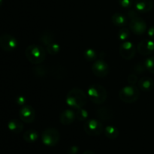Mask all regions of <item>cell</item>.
<instances>
[{
	"mask_svg": "<svg viewBox=\"0 0 154 154\" xmlns=\"http://www.w3.org/2000/svg\"><path fill=\"white\" fill-rule=\"evenodd\" d=\"M66 102L69 107L78 109L85 106L87 102V96L80 88H74L68 93Z\"/></svg>",
	"mask_w": 154,
	"mask_h": 154,
	"instance_id": "6da1fadb",
	"label": "cell"
},
{
	"mask_svg": "<svg viewBox=\"0 0 154 154\" xmlns=\"http://www.w3.org/2000/svg\"><path fill=\"white\" fill-rule=\"evenodd\" d=\"M27 60L34 65H39L45 61L47 51L43 47L37 45H31L26 48L25 51Z\"/></svg>",
	"mask_w": 154,
	"mask_h": 154,
	"instance_id": "7a4b0ae2",
	"label": "cell"
},
{
	"mask_svg": "<svg viewBox=\"0 0 154 154\" xmlns=\"http://www.w3.org/2000/svg\"><path fill=\"white\" fill-rule=\"evenodd\" d=\"M87 95L90 101L96 105H101L106 101L108 97L107 90L99 84H92L88 89Z\"/></svg>",
	"mask_w": 154,
	"mask_h": 154,
	"instance_id": "3957f363",
	"label": "cell"
},
{
	"mask_svg": "<svg viewBox=\"0 0 154 154\" xmlns=\"http://www.w3.org/2000/svg\"><path fill=\"white\" fill-rule=\"evenodd\" d=\"M140 96V92L135 85H129L123 87L119 92V98L122 102L132 104L136 102Z\"/></svg>",
	"mask_w": 154,
	"mask_h": 154,
	"instance_id": "277c9868",
	"label": "cell"
},
{
	"mask_svg": "<svg viewBox=\"0 0 154 154\" xmlns=\"http://www.w3.org/2000/svg\"><path fill=\"white\" fill-rule=\"evenodd\" d=\"M60 134L55 128H48L45 129L42 134V141L45 145L48 147H54L59 143Z\"/></svg>",
	"mask_w": 154,
	"mask_h": 154,
	"instance_id": "5b68a950",
	"label": "cell"
},
{
	"mask_svg": "<svg viewBox=\"0 0 154 154\" xmlns=\"http://www.w3.org/2000/svg\"><path fill=\"white\" fill-rule=\"evenodd\" d=\"M84 130L90 136H99L104 131V127L99 120L90 119L84 123Z\"/></svg>",
	"mask_w": 154,
	"mask_h": 154,
	"instance_id": "8992f818",
	"label": "cell"
},
{
	"mask_svg": "<svg viewBox=\"0 0 154 154\" xmlns=\"http://www.w3.org/2000/svg\"><path fill=\"white\" fill-rule=\"evenodd\" d=\"M129 29L135 35H141L147 30V24L145 20L138 15L131 19L129 23Z\"/></svg>",
	"mask_w": 154,
	"mask_h": 154,
	"instance_id": "52a82bcc",
	"label": "cell"
},
{
	"mask_svg": "<svg viewBox=\"0 0 154 154\" xmlns=\"http://www.w3.org/2000/svg\"><path fill=\"white\" fill-rule=\"evenodd\" d=\"M17 45V40L11 35L3 34L0 36V48L4 51L11 52L16 49Z\"/></svg>",
	"mask_w": 154,
	"mask_h": 154,
	"instance_id": "ba28073f",
	"label": "cell"
},
{
	"mask_svg": "<svg viewBox=\"0 0 154 154\" xmlns=\"http://www.w3.org/2000/svg\"><path fill=\"white\" fill-rule=\"evenodd\" d=\"M120 54L125 60H132L135 57L136 54V48L135 45L130 42H123L120 46Z\"/></svg>",
	"mask_w": 154,
	"mask_h": 154,
	"instance_id": "9c48e42d",
	"label": "cell"
},
{
	"mask_svg": "<svg viewBox=\"0 0 154 154\" xmlns=\"http://www.w3.org/2000/svg\"><path fill=\"white\" fill-rule=\"evenodd\" d=\"M92 71L98 78H105L109 73V66L103 60H96L92 66Z\"/></svg>",
	"mask_w": 154,
	"mask_h": 154,
	"instance_id": "30bf717a",
	"label": "cell"
},
{
	"mask_svg": "<svg viewBox=\"0 0 154 154\" xmlns=\"http://www.w3.org/2000/svg\"><path fill=\"white\" fill-rule=\"evenodd\" d=\"M19 117L24 123H31L35 119V111L30 105H23L19 111Z\"/></svg>",
	"mask_w": 154,
	"mask_h": 154,
	"instance_id": "8fae6325",
	"label": "cell"
},
{
	"mask_svg": "<svg viewBox=\"0 0 154 154\" xmlns=\"http://www.w3.org/2000/svg\"><path fill=\"white\" fill-rule=\"evenodd\" d=\"M138 52L144 56L150 55L154 52V42L152 40H142L137 47Z\"/></svg>",
	"mask_w": 154,
	"mask_h": 154,
	"instance_id": "7c38bea8",
	"label": "cell"
},
{
	"mask_svg": "<svg viewBox=\"0 0 154 154\" xmlns=\"http://www.w3.org/2000/svg\"><path fill=\"white\" fill-rule=\"evenodd\" d=\"M135 10L140 13H147L153 8V0H135Z\"/></svg>",
	"mask_w": 154,
	"mask_h": 154,
	"instance_id": "4fadbf2b",
	"label": "cell"
},
{
	"mask_svg": "<svg viewBox=\"0 0 154 154\" xmlns=\"http://www.w3.org/2000/svg\"><path fill=\"white\" fill-rule=\"evenodd\" d=\"M76 119L75 112L72 110L67 109L63 111L60 115V121L64 126L71 125Z\"/></svg>",
	"mask_w": 154,
	"mask_h": 154,
	"instance_id": "5bb4252c",
	"label": "cell"
},
{
	"mask_svg": "<svg viewBox=\"0 0 154 154\" xmlns=\"http://www.w3.org/2000/svg\"><path fill=\"white\" fill-rule=\"evenodd\" d=\"M138 88L143 91H151L154 87V81L150 77H143L138 82Z\"/></svg>",
	"mask_w": 154,
	"mask_h": 154,
	"instance_id": "9a60e30c",
	"label": "cell"
},
{
	"mask_svg": "<svg viewBox=\"0 0 154 154\" xmlns=\"http://www.w3.org/2000/svg\"><path fill=\"white\" fill-rule=\"evenodd\" d=\"M96 117L102 121H109L112 120L114 114H113L112 111L110 108H106V107H102V108H99L96 111Z\"/></svg>",
	"mask_w": 154,
	"mask_h": 154,
	"instance_id": "2e32d148",
	"label": "cell"
},
{
	"mask_svg": "<svg viewBox=\"0 0 154 154\" xmlns=\"http://www.w3.org/2000/svg\"><path fill=\"white\" fill-rule=\"evenodd\" d=\"M8 128L14 133H20L24 129V126L21 121L17 119H12L8 123Z\"/></svg>",
	"mask_w": 154,
	"mask_h": 154,
	"instance_id": "e0dca14e",
	"label": "cell"
},
{
	"mask_svg": "<svg viewBox=\"0 0 154 154\" xmlns=\"http://www.w3.org/2000/svg\"><path fill=\"white\" fill-rule=\"evenodd\" d=\"M111 21L116 26L124 27L127 23V18L123 14L115 13L111 17Z\"/></svg>",
	"mask_w": 154,
	"mask_h": 154,
	"instance_id": "ac0fdd59",
	"label": "cell"
},
{
	"mask_svg": "<svg viewBox=\"0 0 154 154\" xmlns=\"http://www.w3.org/2000/svg\"><path fill=\"white\" fill-rule=\"evenodd\" d=\"M39 40H40L41 43H42L44 46L47 47L48 45H49L50 44L54 42V33L51 31H48V30L44 31L41 34Z\"/></svg>",
	"mask_w": 154,
	"mask_h": 154,
	"instance_id": "d6986e66",
	"label": "cell"
},
{
	"mask_svg": "<svg viewBox=\"0 0 154 154\" xmlns=\"http://www.w3.org/2000/svg\"><path fill=\"white\" fill-rule=\"evenodd\" d=\"M105 135L108 138L111 140L116 139L119 135V130L114 126H108L105 128Z\"/></svg>",
	"mask_w": 154,
	"mask_h": 154,
	"instance_id": "ffe728a7",
	"label": "cell"
},
{
	"mask_svg": "<svg viewBox=\"0 0 154 154\" xmlns=\"http://www.w3.org/2000/svg\"><path fill=\"white\" fill-rule=\"evenodd\" d=\"M38 138V134L35 130H33V129L26 131L23 134V139L27 143L35 142Z\"/></svg>",
	"mask_w": 154,
	"mask_h": 154,
	"instance_id": "44dd1931",
	"label": "cell"
},
{
	"mask_svg": "<svg viewBox=\"0 0 154 154\" xmlns=\"http://www.w3.org/2000/svg\"><path fill=\"white\" fill-rule=\"evenodd\" d=\"M32 72L35 76L38 77V78H43V77L46 76V75L48 74V68L42 65H39V66H36L33 68Z\"/></svg>",
	"mask_w": 154,
	"mask_h": 154,
	"instance_id": "7402d4cb",
	"label": "cell"
},
{
	"mask_svg": "<svg viewBox=\"0 0 154 154\" xmlns=\"http://www.w3.org/2000/svg\"><path fill=\"white\" fill-rule=\"evenodd\" d=\"M46 51L50 55H57L60 51V46L57 42H53L46 47Z\"/></svg>",
	"mask_w": 154,
	"mask_h": 154,
	"instance_id": "603a6c76",
	"label": "cell"
},
{
	"mask_svg": "<svg viewBox=\"0 0 154 154\" xmlns=\"http://www.w3.org/2000/svg\"><path fill=\"white\" fill-rule=\"evenodd\" d=\"M84 57L87 61L93 62L96 61V57H97V53L94 49L89 48L86 50L84 53Z\"/></svg>",
	"mask_w": 154,
	"mask_h": 154,
	"instance_id": "cb8c5ba5",
	"label": "cell"
},
{
	"mask_svg": "<svg viewBox=\"0 0 154 154\" xmlns=\"http://www.w3.org/2000/svg\"><path fill=\"white\" fill-rule=\"evenodd\" d=\"M75 115H76V119H78L79 121H85L88 118V112L87 110L84 109V108H78L75 109Z\"/></svg>",
	"mask_w": 154,
	"mask_h": 154,
	"instance_id": "d4e9b609",
	"label": "cell"
},
{
	"mask_svg": "<svg viewBox=\"0 0 154 154\" xmlns=\"http://www.w3.org/2000/svg\"><path fill=\"white\" fill-rule=\"evenodd\" d=\"M52 75L54 78L61 79L66 76V70L63 66H57L52 70Z\"/></svg>",
	"mask_w": 154,
	"mask_h": 154,
	"instance_id": "484cf974",
	"label": "cell"
},
{
	"mask_svg": "<svg viewBox=\"0 0 154 154\" xmlns=\"http://www.w3.org/2000/svg\"><path fill=\"white\" fill-rule=\"evenodd\" d=\"M130 35V31L128 29L123 27L118 32V38L122 42H126Z\"/></svg>",
	"mask_w": 154,
	"mask_h": 154,
	"instance_id": "4316f807",
	"label": "cell"
},
{
	"mask_svg": "<svg viewBox=\"0 0 154 154\" xmlns=\"http://www.w3.org/2000/svg\"><path fill=\"white\" fill-rule=\"evenodd\" d=\"M146 69L150 72V73L154 74V57H149L144 62Z\"/></svg>",
	"mask_w": 154,
	"mask_h": 154,
	"instance_id": "83f0119b",
	"label": "cell"
},
{
	"mask_svg": "<svg viewBox=\"0 0 154 154\" xmlns=\"http://www.w3.org/2000/svg\"><path fill=\"white\" fill-rule=\"evenodd\" d=\"M118 2L123 8H128L132 5L133 0H118Z\"/></svg>",
	"mask_w": 154,
	"mask_h": 154,
	"instance_id": "f1b7e54d",
	"label": "cell"
},
{
	"mask_svg": "<svg viewBox=\"0 0 154 154\" xmlns=\"http://www.w3.org/2000/svg\"><path fill=\"white\" fill-rule=\"evenodd\" d=\"M127 81L130 85H135L138 82V77H137L136 75H134V74L129 75L127 78Z\"/></svg>",
	"mask_w": 154,
	"mask_h": 154,
	"instance_id": "f546056e",
	"label": "cell"
},
{
	"mask_svg": "<svg viewBox=\"0 0 154 154\" xmlns=\"http://www.w3.org/2000/svg\"><path fill=\"white\" fill-rule=\"evenodd\" d=\"M145 69H146L145 65L144 64V66H143V65L138 63V64H137L136 66H135V72L138 74H141L144 72V70H145Z\"/></svg>",
	"mask_w": 154,
	"mask_h": 154,
	"instance_id": "4dcf8cb0",
	"label": "cell"
},
{
	"mask_svg": "<svg viewBox=\"0 0 154 154\" xmlns=\"http://www.w3.org/2000/svg\"><path fill=\"white\" fill-rule=\"evenodd\" d=\"M16 103L18 105H20V106H23V105H25V103H26L25 97L23 96H17L16 99Z\"/></svg>",
	"mask_w": 154,
	"mask_h": 154,
	"instance_id": "1f68e13d",
	"label": "cell"
},
{
	"mask_svg": "<svg viewBox=\"0 0 154 154\" xmlns=\"http://www.w3.org/2000/svg\"><path fill=\"white\" fill-rule=\"evenodd\" d=\"M78 152V147L77 146H72L68 150L67 154H77Z\"/></svg>",
	"mask_w": 154,
	"mask_h": 154,
	"instance_id": "d6a6232c",
	"label": "cell"
},
{
	"mask_svg": "<svg viewBox=\"0 0 154 154\" xmlns=\"http://www.w3.org/2000/svg\"><path fill=\"white\" fill-rule=\"evenodd\" d=\"M147 35L150 38H154V26H151L147 30Z\"/></svg>",
	"mask_w": 154,
	"mask_h": 154,
	"instance_id": "836d02e7",
	"label": "cell"
},
{
	"mask_svg": "<svg viewBox=\"0 0 154 154\" xmlns=\"http://www.w3.org/2000/svg\"><path fill=\"white\" fill-rule=\"evenodd\" d=\"M138 13H137L136 11L135 10H130L129 12H128V16L130 17V19H132V17H135L138 16Z\"/></svg>",
	"mask_w": 154,
	"mask_h": 154,
	"instance_id": "e575fe53",
	"label": "cell"
},
{
	"mask_svg": "<svg viewBox=\"0 0 154 154\" xmlns=\"http://www.w3.org/2000/svg\"><path fill=\"white\" fill-rule=\"evenodd\" d=\"M82 154H96L93 151H91V150H86L85 152H84Z\"/></svg>",
	"mask_w": 154,
	"mask_h": 154,
	"instance_id": "d590c367",
	"label": "cell"
},
{
	"mask_svg": "<svg viewBox=\"0 0 154 154\" xmlns=\"http://www.w3.org/2000/svg\"><path fill=\"white\" fill-rule=\"evenodd\" d=\"M2 3H3V0H0V7L2 5Z\"/></svg>",
	"mask_w": 154,
	"mask_h": 154,
	"instance_id": "8d00e7d4",
	"label": "cell"
}]
</instances>
